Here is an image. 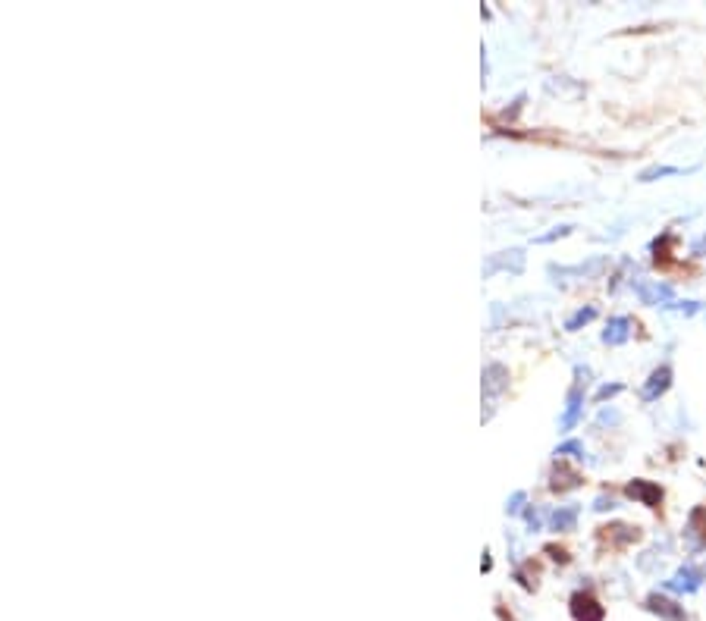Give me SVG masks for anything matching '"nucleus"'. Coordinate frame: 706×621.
<instances>
[{
	"mask_svg": "<svg viewBox=\"0 0 706 621\" xmlns=\"http://www.w3.org/2000/svg\"><path fill=\"white\" fill-rule=\"evenodd\" d=\"M571 615H574V621H603L606 608L599 606V599L593 593L578 590V593L571 596Z\"/></svg>",
	"mask_w": 706,
	"mask_h": 621,
	"instance_id": "obj_1",
	"label": "nucleus"
},
{
	"mask_svg": "<svg viewBox=\"0 0 706 621\" xmlns=\"http://www.w3.org/2000/svg\"><path fill=\"white\" fill-rule=\"evenodd\" d=\"M624 496L637 499L640 505H647V508H659L662 486H659V483H653V480H631L628 486H624Z\"/></svg>",
	"mask_w": 706,
	"mask_h": 621,
	"instance_id": "obj_2",
	"label": "nucleus"
},
{
	"mask_svg": "<svg viewBox=\"0 0 706 621\" xmlns=\"http://www.w3.org/2000/svg\"><path fill=\"white\" fill-rule=\"evenodd\" d=\"M581 411H584V392H581V383H574V386L568 389L565 411H562V417H559V430L562 433L574 430V424L581 420Z\"/></svg>",
	"mask_w": 706,
	"mask_h": 621,
	"instance_id": "obj_3",
	"label": "nucleus"
},
{
	"mask_svg": "<svg viewBox=\"0 0 706 621\" xmlns=\"http://www.w3.org/2000/svg\"><path fill=\"white\" fill-rule=\"evenodd\" d=\"M524 267V251L521 248H512V251H499V254H490L484 267V276H493L496 270H512V273H521Z\"/></svg>",
	"mask_w": 706,
	"mask_h": 621,
	"instance_id": "obj_4",
	"label": "nucleus"
},
{
	"mask_svg": "<svg viewBox=\"0 0 706 621\" xmlns=\"http://www.w3.org/2000/svg\"><path fill=\"white\" fill-rule=\"evenodd\" d=\"M637 295H640L643 305H656V307H666L668 301H675V292L668 282H637Z\"/></svg>",
	"mask_w": 706,
	"mask_h": 621,
	"instance_id": "obj_5",
	"label": "nucleus"
},
{
	"mask_svg": "<svg viewBox=\"0 0 706 621\" xmlns=\"http://www.w3.org/2000/svg\"><path fill=\"white\" fill-rule=\"evenodd\" d=\"M668 386H672V367L662 364V367H656L653 374H650V380L643 383V401H656Z\"/></svg>",
	"mask_w": 706,
	"mask_h": 621,
	"instance_id": "obj_6",
	"label": "nucleus"
},
{
	"mask_svg": "<svg viewBox=\"0 0 706 621\" xmlns=\"http://www.w3.org/2000/svg\"><path fill=\"white\" fill-rule=\"evenodd\" d=\"M684 537L693 539V549H703L706 546V505H697L691 514H687Z\"/></svg>",
	"mask_w": 706,
	"mask_h": 621,
	"instance_id": "obj_7",
	"label": "nucleus"
},
{
	"mask_svg": "<svg viewBox=\"0 0 706 621\" xmlns=\"http://www.w3.org/2000/svg\"><path fill=\"white\" fill-rule=\"evenodd\" d=\"M631 330H634V320L631 317H612L609 320V326L603 330V342L606 345H624L631 339Z\"/></svg>",
	"mask_w": 706,
	"mask_h": 621,
	"instance_id": "obj_8",
	"label": "nucleus"
},
{
	"mask_svg": "<svg viewBox=\"0 0 706 621\" xmlns=\"http://www.w3.org/2000/svg\"><path fill=\"white\" fill-rule=\"evenodd\" d=\"M637 537H640V530H637V527H631V524H606V527H599V539H603V543L628 546V543H634Z\"/></svg>",
	"mask_w": 706,
	"mask_h": 621,
	"instance_id": "obj_9",
	"label": "nucleus"
},
{
	"mask_svg": "<svg viewBox=\"0 0 706 621\" xmlns=\"http://www.w3.org/2000/svg\"><path fill=\"white\" fill-rule=\"evenodd\" d=\"M703 577H706L703 568H681L666 587L675 590V593H691V590H697L700 583H703Z\"/></svg>",
	"mask_w": 706,
	"mask_h": 621,
	"instance_id": "obj_10",
	"label": "nucleus"
},
{
	"mask_svg": "<svg viewBox=\"0 0 706 621\" xmlns=\"http://www.w3.org/2000/svg\"><path fill=\"white\" fill-rule=\"evenodd\" d=\"M509 386V370L502 364H486L484 367V392L486 395H499Z\"/></svg>",
	"mask_w": 706,
	"mask_h": 621,
	"instance_id": "obj_11",
	"label": "nucleus"
},
{
	"mask_svg": "<svg viewBox=\"0 0 706 621\" xmlns=\"http://www.w3.org/2000/svg\"><path fill=\"white\" fill-rule=\"evenodd\" d=\"M578 514H581L578 505H562V508H555V512L549 514V527H553V530H574Z\"/></svg>",
	"mask_w": 706,
	"mask_h": 621,
	"instance_id": "obj_12",
	"label": "nucleus"
},
{
	"mask_svg": "<svg viewBox=\"0 0 706 621\" xmlns=\"http://www.w3.org/2000/svg\"><path fill=\"white\" fill-rule=\"evenodd\" d=\"M647 608H650V612H656V615H662V618H668V621H687V615L681 612L675 602L662 599V596H650V599H647Z\"/></svg>",
	"mask_w": 706,
	"mask_h": 621,
	"instance_id": "obj_13",
	"label": "nucleus"
},
{
	"mask_svg": "<svg viewBox=\"0 0 706 621\" xmlns=\"http://www.w3.org/2000/svg\"><path fill=\"white\" fill-rule=\"evenodd\" d=\"M574 486H581V474H574L565 464H559V468L553 470V489L555 493H565V489H574Z\"/></svg>",
	"mask_w": 706,
	"mask_h": 621,
	"instance_id": "obj_14",
	"label": "nucleus"
},
{
	"mask_svg": "<svg viewBox=\"0 0 706 621\" xmlns=\"http://www.w3.org/2000/svg\"><path fill=\"white\" fill-rule=\"evenodd\" d=\"M593 317H597V307H593V305L581 307V311H574V314H571V317H568V320H565V330H568V332H578V330H581V326H587V323H590V320H593Z\"/></svg>",
	"mask_w": 706,
	"mask_h": 621,
	"instance_id": "obj_15",
	"label": "nucleus"
},
{
	"mask_svg": "<svg viewBox=\"0 0 706 621\" xmlns=\"http://www.w3.org/2000/svg\"><path fill=\"white\" fill-rule=\"evenodd\" d=\"M555 455L559 458H578V461H584L587 458V449H584V443H581V439H565V443L562 445H555Z\"/></svg>",
	"mask_w": 706,
	"mask_h": 621,
	"instance_id": "obj_16",
	"label": "nucleus"
},
{
	"mask_svg": "<svg viewBox=\"0 0 706 621\" xmlns=\"http://www.w3.org/2000/svg\"><path fill=\"white\" fill-rule=\"evenodd\" d=\"M681 173H691V169H681V167H650V169H643L637 179H640V182H656V179H662V176H681Z\"/></svg>",
	"mask_w": 706,
	"mask_h": 621,
	"instance_id": "obj_17",
	"label": "nucleus"
},
{
	"mask_svg": "<svg viewBox=\"0 0 706 621\" xmlns=\"http://www.w3.org/2000/svg\"><path fill=\"white\" fill-rule=\"evenodd\" d=\"M666 311H681V314H697V311H703V305H700V301H668V305H666Z\"/></svg>",
	"mask_w": 706,
	"mask_h": 621,
	"instance_id": "obj_18",
	"label": "nucleus"
},
{
	"mask_svg": "<svg viewBox=\"0 0 706 621\" xmlns=\"http://www.w3.org/2000/svg\"><path fill=\"white\" fill-rule=\"evenodd\" d=\"M622 383H606V386H599L597 389V395H593V401H606V399H612V395H618L622 392Z\"/></svg>",
	"mask_w": 706,
	"mask_h": 621,
	"instance_id": "obj_19",
	"label": "nucleus"
},
{
	"mask_svg": "<svg viewBox=\"0 0 706 621\" xmlns=\"http://www.w3.org/2000/svg\"><path fill=\"white\" fill-rule=\"evenodd\" d=\"M524 502H528V493H524V489H518V493L512 496L509 502H505V512H509V514H518V512L524 508Z\"/></svg>",
	"mask_w": 706,
	"mask_h": 621,
	"instance_id": "obj_20",
	"label": "nucleus"
},
{
	"mask_svg": "<svg viewBox=\"0 0 706 621\" xmlns=\"http://www.w3.org/2000/svg\"><path fill=\"white\" fill-rule=\"evenodd\" d=\"M571 229H574V226H559V229L546 232V236H537V245H549V242H555V238H565Z\"/></svg>",
	"mask_w": 706,
	"mask_h": 621,
	"instance_id": "obj_21",
	"label": "nucleus"
},
{
	"mask_svg": "<svg viewBox=\"0 0 706 621\" xmlns=\"http://www.w3.org/2000/svg\"><path fill=\"white\" fill-rule=\"evenodd\" d=\"M618 420H622V414L615 411V408H603V411H599V424H618Z\"/></svg>",
	"mask_w": 706,
	"mask_h": 621,
	"instance_id": "obj_22",
	"label": "nucleus"
},
{
	"mask_svg": "<svg viewBox=\"0 0 706 621\" xmlns=\"http://www.w3.org/2000/svg\"><path fill=\"white\" fill-rule=\"evenodd\" d=\"M528 524H530V530H540V524H543V514L537 512V508H528Z\"/></svg>",
	"mask_w": 706,
	"mask_h": 621,
	"instance_id": "obj_23",
	"label": "nucleus"
},
{
	"mask_svg": "<svg viewBox=\"0 0 706 621\" xmlns=\"http://www.w3.org/2000/svg\"><path fill=\"white\" fill-rule=\"evenodd\" d=\"M612 505H615V502H612V499H606V496H599V499H597V505H593V508H597V512H606V508H612Z\"/></svg>",
	"mask_w": 706,
	"mask_h": 621,
	"instance_id": "obj_24",
	"label": "nucleus"
}]
</instances>
